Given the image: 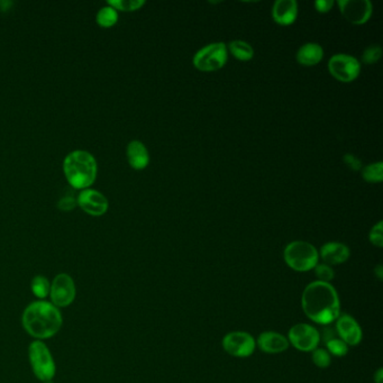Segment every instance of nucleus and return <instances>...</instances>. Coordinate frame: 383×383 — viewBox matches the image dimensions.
<instances>
[{"label":"nucleus","instance_id":"7ed1b4c3","mask_svg":"<svg viewBox=\"0 0 383 383\" xmlns=\"http://www.w3.org/2000/svg\"><path fill=\"white\" fill-rule=\"evenodd\" d=\"M96 159L89 152L77 150L65 156L63 172L72 188L88 189L97 178Z\"/></svg>","mask_w":383,"mask_h":383},{"label":"nucleus","instance_id":"72a5a7b5","mask_svg":"<svg viewBox=\"0 0 383 383\" xmlns=\"http://www.w3.org/2000/svg\"><path fill=\"white\" fill-rule=\"evenodd\" d=\"M43 383H53V381H52V380H51V381H47V382H43Z\"/></svg>","mask_w":383,"mask_h":383},{"label":"nucleus","instance_id":"c85d7f7f","mask_svg":"<svg viewBox=\"0 0 383 383\" xmlns=\"http://www.w3.org/2000/svg\"><path fill=\"white\" fill-rule=\"evenodd\" d=\"M343 162L346 167H349V170L352 171H361L363 167L362 161L352 154V153H346L343 156Z\"/></svg>","mask_w":383,"mask_h":383},{"label":"nucleus","instance_id":"39448f33","mask_svg":"<svg viewBox=\"0 0 383 383\" xmlns=\"http://www.w3.org/2000/svg\"><path fill=\"white\" fill-rule=\"evenodd\" d=\"M28 360L35 377L42 382L53 380L56 377V365L52 353L43 340L32 342L28 346Z\"/></svg>","mask_w":383,"mask_h":383},{"label":"nucleus","instance_id":"f257e3e1","mask_svg":"<svg viewBox=\"0 0 383 383\" xmlns=\"http://www.w3.org/2000/svg\"><path fill=\"white\" fill-rule=\"evenodd\" d=\"M305 315L316 324H332L340 315V297L331 283L314 281L309 283L301 296Z\"/></svg>","mask_w":383,"mask_h":383},{"label":"nucleus","instance_id":"a211bd4d","mask_svg":"<svg viewBox=\"0 0 383 383\" xmlns=\"http://www.w3.org/2000/svg\"><path fill=\"white\" fill-rule=\"evenodd\" d=\"M323 58H324V49L321 44L312 43V42L303 44L296 54L297 62L303 67H315L321 63Z\"/></svg>","mask_w":383,"mask_h":383},{"label":"nucleus","instance_id":"423d86ee","mask_svg":"<svg viewBox=\"0 0 383 383\" xmlns=\"http://www.w3.org/2000/svg\"><path fill=\"white\" fill-rule=\"evenodd\" d=\"M229 60V49L224 42L208 44L196 53L192 65L201 72H213L224 68Z\"/></svg>","mask_w":383,"mask_h":383},{"label":"nucleus","instance_id":"473e14b6","mask_svg":"<svg viewBox=\"0 0 383 383\" xmlns=\"http://www.w3.org/2000/svg\"><path fill=\"white\" fill-rule=\"evenodd\" d=\"M374 275H377L378 278H379V280H382L383 268L382 266H381V264H379V266H378L377 268L374 269Z\"/></svg>","mask_w":383,"mask_h":383},{"label":"nucleus","instance_id":"1a4fd4ad","mask_svg":"<svg viewBox=\"0 0 383 383\" xmlns=\"http://www.w3.org/2000/svg\"><path fill=\"white\" fill-rule=\"evenodd\" d=\"M289 344L301 352H312L321 342V333L312 325L300 323L290 328L288 333Z\"/></svg>","mask_w":383,"mask_h":383},{"label":"nucleus","instance_id":"ddd939ff","mask_svg":"<svg viewBox=\"0 0 383 383\" xmlns=\"http://www.w3.org/2000/svg\"><path fill=\"white\" fill-rule=\"evenodd\" d=\"M335 321H336L335 331L346 345L356 346L361 343L363 332L354 317L344 314V315H340V317Z\"/></svg>","mask_w":383,"mask_h":383},{"label":"nucleus","instance_id":"2eb2a0df","mask_svg":"<svg viewBox=\"0 0 383 383\" xmlns=\"http://www.w3.org/2000/svg\"><path fill=\"white\" fill-rule=\"evenodd\" d=\"M272 19L277 24L289 26L296 22L298 3L296 0H278L272 6Z\"/></svg>","mask_w":383,"mask_h":383},{"label":"nucleus","instance_id":"b1692460","mask_svg":"<svg viewBox=\"0 0 383 383\" xmlns=\"http://www.w3.org/2000/svg\"><path fill=\"white\" fill-rule=\"evenodd\" d=\"M325 344H326L327 352L331 354V356L343 358V356H345L349 353V346L346 345L343 340H340L338 335L333 337L331 340H328Z\"/></svg>","mask_w":383,"mask_h":383},{"label":"nucleus","instance_id":"0eeeda50","mask_svg":"<svg viewBox=\"0 0 383 383\" xmlns=\"http://www.w3.org/2000/svg\"><path fill=\"white\" fill-rule=\"evenodd\" d=\"M328 71L332 77L343 84H349L358 79L361 73V63L354 56L349 54H335L328 61Z\"/></svg>","mask_w":383,"mask_h":383},{"label":"nucleus","instance_id":"f8f14e48","mask_svg":"<svg viewBox=\"0 0 383 383\" xmlns=\"http://www.w3.org/2000/svg\"><path fill=\"white\" fill-rule=\"evenodd\" d=\"M77 205L84 213H89L91 216H102L107 213L109 204L107 198L102 192L93 189H84L78 195Z\"/></svg>","mask_w":383,"mask_h":383},{"label":"nucleus","instance_id":"f03ea898","mask_svg":"<svg viewBox=\"0 0 383 383\" xmlns=\"http://www.w3.org/2000/svg\"><path fill=\"white\" fill-rule=\"evenodd\" d=\"M25 332L36 340H49L59 333L63 324L62 312L47 300L30 303L22 316Z\"/></svg>","mask_w":383,"mask_h":383},{"label":"nucleus","instance_id":"dca6fc26","mask_svg":"<svg viewBox=\"0 0 383 383\" xmlns=\"http://www.w3.org/2000/svg\"><path fill=\"white\" fill-rule=\"evenodd\" d=\"M257 345L262 352L268 354H279L289 349L287 337L277 332H264L257 338Z\"/></svg>","mask_w":383,"mask_h":383},{"label":"nucleus","instance_id":"a878e982","mask_svg":"<svg viewBox=\"0 0 383 383\" xmlns=\"http://www.w3.org/2000/svg\"><path fill=\"white\" fill-rule=\"evenodd\" d=\"M382 56V49L380 45H370L364 49V52L362 54V62L365 65H375Z\"/></svg>","mask_w":383,"mask_h":383},{"label":"nucleus","instance_id":"cd10ccee","mask_svg":"<svg viewBox=\"0 0 383 383\" xmlns=\"http://www.w3.org/2000/svg\"><path fill=\"white\" fill-rule=\"evenodd\" d=\"M369 240H370L371 244L374 246L379 247V248L383 246V222L380 220L371 229Z\"/></svg>","mask_w":383,"mask_h":383},{"label":"nucleus","instance_id":"c756f323","mask_svg":"<svg viewBox=\"0 0 383 383\" xmlns=\"http://www.w3.org/2000/svg\"><path fill=\"white\" fill-rule=\"evenodd\" d=\"M60 209L65 210V211H69V210H72L77 206V199L73 197V196L67 195L65 197H62L59 200Z\"/></svg>","mask_w":383,"mask_h":383},{"label":"nucleus","instance_id":"6ab92c4d","mask_svg":"<svg viewBox=\"0 0 383 383\" xmlns=\"http://www.w3.org/2000/svg\"><path fill=\"white\" fill-rule=\"evenodd\" d=\"M229 52H231L235 59L240 61H250L253 59L254 49L245 40H234L227 45Z\"/></svg>","mask_w":383,"mask_h":383},{"label":"nucleus","instance_id":"9d476101","mask_svg":"<svg viewBox=\"0 0 383 383\" xmlns=\"http://www.w3.org/2000/svg\"><path fill=\"white\" fill-rule=\"evenodd\" d=\"M222 344L225 352L234 358H248L257 349V340L246 332L236 331L226 334Z\"/></svg>","mask_w":383,"mask_h":383},{"label":"nucleus","instance_id":"20e7f679","mask_svg":"<svg viewBox=\"0 0 383 383\" xmlns=\"http://www.w3.org/2000/svg\"><path fill=\"white\" fill-rule=\"evenodd\" d=\"M284 262L297 272H307L315 269L318 264L319 253L317 248L308 242L294 241L283 251Z\"/></svg>","mask_w":383,"mask_h":383},{"label":"nucleus","instance_id":"7c9ffc66","mask_svg":"<svg viewBox=\"0 0 383 383\" xmlns=\"http://www.w3.org/2000/svg\"><path fill=\"white\" fill-rule=\"evenodd\" d=\"M334 5H335V3H334L333 0H317L314 3L315 10L321 12V14H326V12H331Z\"/></svg>","mask_w":383,"mask_h":383},{"label":"nucleus","instance_id":"bb28decb","mask_svg":"<svg viewBox=\"0 0 383 383\" xmlns=\"http://www.w3.org/2000/svg\"><path fill=\"white\" fill-rule=\"evenodd\" d=\"M315 275L317 278V281L325 282V283H331L334 277H335V272L331 266H327L325 263L317 264L315 266Z\"/></svg>","mask_w":383,"mask_h":383},{"label":"nucleus","instance_id":"aec40b11","mask_svg":"<svg viewBox=\"0 0 383 383\" xmlns=\"http://www.w3.org/2000/svg\"><path fill=\"white\" fill-rule=\"evenodd\" d=\"M49 289H51V282L47 277L38 275L32 279L31 290L37 300L47 299L49 296Z\"/></svg>","mask_w":383,"mask_h":383},{"label":"nucleus","instance_id":"5701e85b","mask_svg":"<svg viewBox=\"0 0 383 383\" xmlns=\"http://www.w3.org/2000/svg\"><path fill=\"white\" fill-rule=\"evenodd\" d=\"M108 6L119 12H136L141 10L146 1L144 0H108Z\"/></svg>","mask_w":383,"mask_h":383},{"label":"nucleus","instance_id":"393cba45","mask_svg":"<svg viewBox=\"0 0 383 383\" xmlns=\"http://www.w3.org/2000/svg\"><path fill=\"white\" fill-rule=\"evenodd\" d=\"M312 362L317 367V368L326 369L331 365L332 356L329 353L327 352V349H317L312 351Z\"/></svg>","mask_w":383,"mask_h":383},{"label":"nucleus","instance_id":"4468645a","mask_svg":"<svg viewBox=\"0 0 383 383\" xmlns=\"http://www.w3.org/2000/svg\"><path fill=\"white\" fill-rule=\"evenodd\" d=\"M318 253L319 257L324 261L325 264L331 266L345 263L351 257L349 246L340 242H328L321 246Z\"/></svg>","mask_w":383,"mask_h":383},{"label":"nucleus","instance_id":"6e6552de","mask_svg":"<svg viewBox=\"0 0 383 383\" xmlns=\"http://www.w3.org/2000/svg\"><path fill=\"white\" fill-rule=\"evenodd\" d=\"M77 296V288L73 278L68 273H59L51 282L49 299L58 308H65L73 303Z\"/></svg>","mask_w":383,"mask_h":383},{"label":"nucleus","instance_id":"f3484780","mask_svg":"<svg viewBox=\"0 0 383 383\" xmlns=\"http://www.w3.org/2000/svg\"><path fill=\"white\" fill-rule=\"evenodd\" d=\"M127 160L130 167L135 170L146 169L150 162L148 148L141 141L134 139L128 143L126 148Z\"/></svg>","mask_w":383,"mask_h":383},{"label":"nucleus","instance_id":"4be33fe9","mask_svg":"<svg viewBox=\"0 0 383 383\" xmlns=\"http://www.w3.org/2000/svg\"><path fill=\"white\" fill-rule=\"evenodd\" d=\"M118 21L117 10H115L113 7H102V10L97 12L96 22L99 26L104 28L111 27L114 26Z\"/></svg>","mask_w":383,"mask_h":383},{"label":"nucleus","instance_id":"9b49d317","mask_svg":"<svg viewBox=\"0 0 383 383\" xmlns=\"http://www.w3.org/2000/svg\"><path fill=\"white\" fill-rule=\"evenodd\" d=\"M340 14L353 25H363L370 21L373 6L370 0H338Z\"/></svg>","mask_w":383,"mask_h":383},{"label":"nucleus","instance_id":"2f4dec72","mask_svg":"<svg viewBox=\"0 0 383 383\" xmlns=\"http://www.w3.org/2000/svg\"><path fill=\"white\" fill-rule=\"evenodd\" d=\"M374 383H383V370L382 369H379V370L374 374Z\"/></svg>","mask_w":383,"mask_h":383},{"label":"nucleus","instance_id":"412c9836","mask_svg":"<svg viewBox=\"0 0 383 383\" xmlns=\"http://www.w3.org/2000/svg\"><path fill=\"white\" fill-rule=\"evenodd\" d=\"M362 178L369 183H381L383 181V163L381 161L362 167Z\"/></svg>","mask_w":383,"mask_h":383}]
</instances>
